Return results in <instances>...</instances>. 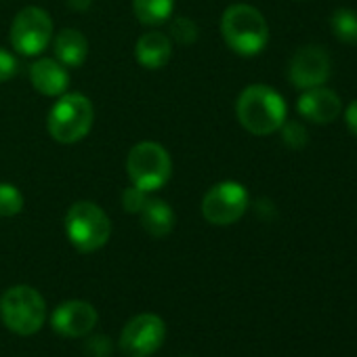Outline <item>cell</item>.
<instances>
[{
  "label": "cell",
  "mask_w": 357,
  "mask_h": 357,
  "mask_svg": "<svg viewBox=\"0 0 357 357\" xmlns=\"http://www.w3.org/2000/svg\"><path fill=\"white\" fill-rule=\"evenodd\" d=\"M236 116L250 135L267 137L286 122V101L267 84H250L238 97Z\"/></svg>",
  "instance_id": "obj_1"
},
{
  "label": "cell",
  "mask_w": 357,
  "mask_h": 357,
  "mask_svg": "<svg viewBox=\"0 0 357 357\" xmlns=\"http://www.w3.org/2000/svg\"><path fill=\"white\" fill-rule=\"evenodd\" d=\"M225 45L240 57L259 55L269 43V26L263 13L250 5H231L221 17Z\"/></svg>",
  "instance_id": "obj_2"
},
{
  "label": "cell",
  "mask_w": 357,
  "mask_h": 357,
  "mask_svg": "<svg viewBox=\"0 0 357 357\" xmlns=\"http://www.w3.org/2000/svg\"><path fill=\"white\" fill-rule=\"evenodd\" d=\"M66 236L78 252L91 255L101 250L112 238V221L95 202L80 200L66 213Z\"/></svg>",
  "instance_id": "obj_3"
},
{
  "label": "cell",
  "mask_w": 357,
  "mask_h": 357,
  "mask_svg": "<svg viewBox=\"0 0 357 357\" xmlns=\"http://www.w3.org/2000/svg\"><path fill=\"white\" fill-rule=\"evenodd\" d=\"M93 120L95 109L89 97L80 93H63L49 109L47 130L57 143L74 145L91 132Z\"/></svg>",
  "instance_id": "obj_4"
},
{
  "label": "cell",
  "mask_w": 357,
  "mask_h": 357,
  "mask_svg": "<svg viewBox=\"0 0 357 357\" xmlns=\"http://www.w3.org/2000/svg\"><path fill=\"white\" fill-rule=\"evenodd\" d=\"M0 319L9 332L32 336L45 326L47 303L32 286H13L0 298Z\"/></svg>",
  "instance_id": "obj_5"
},
{
  "label": "cell",
  "mask_w": 357,
  "mask_h": 357,
  "mask_svg": "<svg viewBox=\"0 0 357 357\" xmlns=\"http://www.w3.org/2000/svg\"><path fill=\"white\" fill-rule=\"evenodd\" d=\"M126 172L130 185L153 194L160 192L172 176V160L166 147L153 141L137 143L126 158Z\"/></svg>",
  "instance_id": "obj_6"
},
{
  "label": "cell",
  "mask_w": 357,
  "mask_h": 357,
  "mask_svg": "<svg viewBox=\"0 0 357 357\" xmlns=\"http://www.w3.org/2000/svg\"><path fill=\"white\" fill-rule=\"evenodd\" d=\"M9 38L15 53L24 57H38L53 40V20L40 7H26L15 15Z\"/></svg>",
  "instance_id": "obj_7"
},
{
  "label": "cell",
  "mask_w": 357,
  "mask_h": 357,
  "mask_svg": "<svg viewBox=\"0 0 357 357\" xmlns=\"http://www.w3.org/2000/svg\"><path fill=\"white\" fill-rule=\"evenodd\" d=\"M248 204L250 196L242 183L221 181L204 194L202 217L211 225H234L246 215Z\"/></svg>",
  "instance_id": "obj_8"
},
{
  "label": "cell",
  "mask_w": 357,
  "mask_h": 357,
  "mask_svg": "<svg viewBox=\"0 0 357 357\" xmlns=\"http://www.w3.org/2000/svg\"><path fill=\"white\" fill-rule=\"evenodd\" d=\"M166 338V324L155 313H139L126 321L120 334V351L126 357H149Z\"/></svg>",
  "instance_id": "obj_9"
},
{
  "label": "cell",
  "mask_w": 357,
  "mask_h": 357,
  "mask_svg": "<svg viewBox=\"0 0 357 357\" xmlns=\"http://www.w3.org/2000/svg\"><path fill=\"white\" fill-rule=\"evenodd\" d=\"M288 78L301 91L321 86L330 78V57L326 55L321 47H315V45L303 47L290 59Z\"/></svg>",
  "instance_id": "obj_10"
},
{
  "label": "cell",
  "mask_w": 357,
  "mask_h": 357,
  "mask_svg": "<svg viewBox=\"0 0 357 357\" xmlns=\"http://www.w3.org/2000/svg\"><path fill=\"white\" fill-rule=\"evenodd\" d=\"M97 321H99L97 309L86 301H66L51 315L53 330L66 338L89 336L95 330Z\"/></svg>",
  "instance_id": "obj_11"
},
{
  "label": "cell",
  "mask_w": 357,
  "mask_h": 357,
  "mask_svg": "<svg viewBox=\"0 0 357 357\" xmlns=\"http://www.w3.org/2000/svg\"><path fill=\"white\" fill-rule=\"evenodd\" d=\"M296 109L305 120L313 124H330L340 116L342 101L332 89H326L321 84V86L305 89L296 101Z\"/></svg>",
  "instance_id": "obj_12"
},
{
  "label": "cell",
  "mask_w": 357,
  "mask_h": 357,
  "mask_svg": "<svg viewBox=\"0 0 357 357\" xmlns=\"http://www.w3.org/2000/svg\"><path fill=\"white\" fill-rule=\"evenodd\" d=\"M30 82L34 91L45 97H61L70 86V74L63 63L51 57H43L30 68Z\"/></svg>",
  "instance_id": "obj_13"
},
{
  "label": "cell",
  "mask_w": 357,
  "mask_h": 357,
  "mask_svg": "<svg viewBox=\"0 0 357 357\" xmlns=\"http://www.w3.org/2000/svg\"><path fill=\"white\" fill-rule=\"evenodd\" d=\"M135 57L145 70H162L172 57V40L162 32H147L137 40Z\"/></svg>",
  "instance_id": "obj_14"
},
{
  "label": "cell",
  "mask_w": 357,
  "mask_h": 357,
  "mask_svg": "<svg viewBox=\"0 0 357 357\" xmlns=\"http://www.w3.org/2000/svg\"><path fill=\"white\" fill-rule=\"evenodd\" d=\"M139 217H141V227L151 238H166L168 234H172L174 223H176L172 206L168 202H164L160 198H151V196L139 211Z\"/></svg>",
  "instance_id": "obj_15"
},
{
  "label": "cell",
  "mask_w": 357,
  "mask_h": 357,
  "mask_svg": "<svg viewBox=\"0 0 357 357\" xmlns=\"http://www.w3.org/2000/svg\"><path fill=\"white\" fill-rule=\"evenodd\" d=\"M53 51L55 59L66 68H80L89 57V40L80 30L66 28L55 36Z\"/></svg>",
  "instance_id": "obj_16"
},
{
  "label": "cell",
  "mask_w": 357,
  "mask_h": 357,
  "mask_svg": "<svg viewBox=\"0 0 357 357\" xmlns=\"http://www.w3.org/2000/svg\"><path fill=\"white\" fill-rule=\"evenodd\" d=\"M174 0H132V13L143 26H162L170 20Z\"/></svg>",
  "instance_id": "obj_17"
},
{
  "label": "cell",
  "mask_w": 357,
  "mask_h": 357,
  "mask_svg": "<svg viewBox=\"0 0 357 357\" xmlns=\"http://www.w3.org/2000/svg\"><path fill=\"white\" fill-rule=\"evenodd\" d=\"M330 26L338 43L357 45V13L353 9H336Z\"/></svg>",
  "instance_id": "obj_18"
},
{
  "label": "cell",
  "mask_w": 357,
  "mask_h": 357,
  "mask_svg": "<svg viewBox=\"0 0 357 357\" xmlns=\"http://www.w3.org/2000/svg\"><path fill=\"white\" fill-rule=\"evenodd\" d=\"M24 211V194L13 183H0V217L11 219Z\"/></svg>",
  "instance_id": "obj_19"
},
{
  "label": "cell",
  "mask_w": 357,
  "mask_h": 357,
  "mask_svg": "<svg viewBox=\"0 0 357 357\" xmlns=\"http://www.w3.org/2000/svg\"><path fill=\"white\" fill-rule=\"evenodd\" d=\"M170 40L178 43V45H194L198 40V26L194 20L190 17H176L170 24Z\"/></svg>",
  "instance_id": "obj_20"
},
{
  "label": "cell",
  "mask_w": 357,
  "mask_h": 357,
  "mask_svg": "<svg viewBox=\"0 0 357 357\" xmlns=\"http://www.w3.org/2000/svg\"><path fill=\"white\" fill-rule=\"evenodd\" d=\"M307 130L301 122H284L282 124V139L288 147L292 149H301L307 145Z\"/></svg>",
  "instance_id": "obj_21"
},
{
  "label": "cell",
  "mask_w": 357,
  "mask_h": 357,
  "mask_svg": "<svg viewBox=\"0 0 357 357\" xmlns=\"http://www.w3.org/2000/svg\"><path fill=\"white\" fill-rule=\"evenodd\" d=\"M147 198H149L147 192H143V190L130 185V188H126V190L122 192V206H124L126 213L139 215V211L143 208V204L147 202Z\"/></svg>",
  "instance_id": "obj_22"
},
{
  "label": "cell",
  "mask_w": 357,
  "mask_h": 357,
  "mask_svg": "<svg viewBox=\"0 0 357 357\" xmlns=\"http://www.w3.org/2000/svg\"><path fill=\"white\" fill-rule=\"evenodd\" d=\"M112 349H114L112 340L107 336H101V334L91 336L86 340V344H84V353L89 357H109L112 355Z\"/></svg>",
  "instance_id": "obj_23"
},
{
  "label": "cell",
  "mask_w": 357,
  "mask_h": 357,
  "mask_svg": "<svg viewBox=\"0 0 357 357\" xmlns=\"http://www.w3.org/2000/svg\"><path fill=\"white\" fill-rule=\"evenodd\" d=\"M17 74V59L13 53L0 47V82H7Z\"/></svg>",
  "instance_id": "obj_24"
},
{
  "label": "cell",
  "mask_w": 357,
  "mask_h": 357,
  "mask_svg": "<svg viewBox=\"0 0 357 357\" xmlns=\"http://www.w3.org/2000/svg\"><path fill=\"white\" fill-rule=\"evenodd\" d=\"M344 122L349 126V130L357 137V99H353L349 105H347V112H344Z\"/></svg>",
  "instance_id": "obj_25"
},
{
  "label": "cell",
  "mask_w": 357,
  "mask_h": 357,
  "mask_svg": "<svg viewBox=\"0 0 357 357\" xmlns=\"http://www.w3.org/2000/svg\"><path fill=\"white\" fill-rule=\"evenodd\" d=\"M93 0H68V7L74 11H86Z\"/></svg>",
  "instance_id": "obj_26"
}]
</instances>
